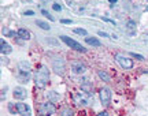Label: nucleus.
I'll use <instances>...</instances> for the list:
<instances>
[{"mask_svg": "<svg viewBox=\"0 0 148 116\" xmlns=\"http://www.w3.org/2000/svg\"><path fill=\"white\" fill-rule=\"evenodd\" d=\"M48 79H49V74H48L47 67L41 66V67H40V70H37L36 75H34V82H36V86H37V88H40V89L45 88Z\"/></svg>", "mask_w": 148, "mask_h": 116, "instance_id": "f257e3e1", "label": "nucleus"}, {"mask_svg": "<svg viewBox=\"0 0 148 116\" xmlns=\"http://www.w3.org/2000/svg\"><path fill=\"white\" fill-rule=\"evenodd\" d=\"M90 98H92V94L89 92H85V90H81V92L74 94V100L78 105H88Z\"/></svg>", "mask_w": 148, "mask_h": 116, "instance_id": "f03ea898", "label": "nucleus"}, {"mask_svg": "<svg viewBox=\"0 0 148 116\" xmlns=\"http://www.w3.org/2000/svg\"><path fill=\"white\" fill-rule=\"evenodd\" d=\"M115 60L118 62V64L121 66L122 69H125V70H130L133 67L132 59L126 58V56H123V55H121V53H116L115 55Z\"/></svg>", "mask_w": 148, "mask_h": 116, "instance_id": "7ed1b4c3", "label": "nucleus"}, {"mask_svg": "<svg viewBox=\"0 0 148 116\" xmlns=\"http://www.w3.org/2000/svg\"><path fill=\"white\" fill-rule=\"evenodd\" d=\"M60 40L64 42V44H67L70 48H73V49H75V51H78V52H86V49H85L79 42L74 41V40H71L70 37H67V36H60Z\"/></svg>", "mask_w": 148, "mask_h": 116, "instance_id": "20e7f679", "label": "nucleus"}, {"mask_svg": "<svg viewBox=\"0 0 148 116\" xmlns=\"http://www.w3.org/2000/svg\"><path fill=\"white\" fill-rule=\"evenodd\" d=\"M99 96H100V101L103 105H108L111 101V90L108 88H101L100 92H99Z\"/></svg>", "mask_w": 148, "mask_h": 116, "instance_id": "39448f33", "label": "nucleus"}, {"mask_svg": "<svg viewBox=\"0 0 148 116\" xmlns=\"http://www.w3.org/2000/svg\"><path fill=\"white\" fill-rule=\"evenodd\" d=\"M40 112H41L44 116H51L55 113V105H53L51 101H48V102H42L41 107H40Z\"/></svg>", "mask_w": 148, "mask_h": 116, "instance_id": "423d86ee", "label": "nucleus"}, {"mask_svg": "<svg viewBox=\"0 0 148 116\" xmlns=\"http://www.w3.org/2000/svg\"><path fill=\"white\" fill-rule=\"evenodd\" d=\"M16 109H18V113H21L22 116H30L32 115V111H30V107L23 104V102H18L16 104Z\"/></svg>", "mask_w": 148, "mask_h": 116, "instance_id": "0eeeda50", "label": "nucleus"}, {"mask_svg": "<svg viewBox=\"0 0 148 116\" xmlns=\"http://www.w3.org/2000/svg\"><path fill=\"white\" fill-rule=\"evenodd\" d=\"M85 70H86V67L81 62H73L71 63V71H73L74 74H84Z\"/></svg>", "mask_w": 148, "mask_h": 116, "instance_id": "6e6552de", "label": "nucleus"}, {"mask_svg": "<svg viewBox=\"0 0 148 116\" xmlns=\"http://www.w3.org/2000/svg\"><path fill=\"white\" fill-rule=\"evenodd\" d=\"M52 67L55 70V73L56 74H63L64 73V63L62 59H56V60H53L52 63Z\"/></svg>", "mask_w": 148, "mask_h": 116, "instance_id": "1a4fd4ad", "label": "nucleus"}, {"mask_svg": "<svg viewBox=\"0 0 148 116\" xmlns=\"http://www.w3.org/2000/svg\"><path fill=\"white\" fill-rule=\"evenodd\" d=\"M12 94H14V98H16V100H23V98H26V90L21 86H18L14 89Z\"/></svg>", "mask_w": 148, "mask_h": 116, "instance_id": "9d476101", "label": "nucleus"}, {"mask_svg": "<svg viewBox=\"0 0 148 116\" xmlns=\"http://www.w3.org/2000/svg\"><path fill=\"white\" fill-rule=\"evenodd\" d=\"M18 79H19V82H22V83H27L29 79H30V73L19 71V73H18Z\"/></svg>", "mask_w": 148, "mask_h": 116, "instance_id": "9b49d317", "label": "nucleus"}, {"mask_svg": "<svg viewBox=\"0 0 148 116\" xmlns=\"http://www.w3.org/2000/svg\"><path fill=\"white\" fill-rule=\"evenodd\" d=\"M1 53L3 55H8V53H11L12 52V48H11V45L10 44H7V42L4 41V40H1Z\"/></svg>", "mask_w": 148, "mask_h": 116, "instance_id": "f8f14e48", "label": "nucleus"}, {"mask_svg": "<svg viewBox=\"0 0 148 116\" xmlns=\"http://www.w3.org/2000/svg\"><path fill=\"white\" fill-rule=\"evenodd\" d=\"M47 97H48V101H51V102H56V101H59V94L56 93V92H53V90L48 92Z\"/></svg>", "mask_w": 148, "mask_h": 116, "instance_id": "ddd939ff", "label": "nucleus"}, {"mask_svg": "<svg viewBox=\"0 0 148 116\" xmlns=\"http://www.w3.org/2000/svg\"><path fill=\"white\" fill-rule=\"evenodd\" d=\"M85 41H86V44H89V45H92V47H100L101 45V42L95 37H86L85 38Z\"/></svg>", "mask_w": 148, "mask_h": 116, "instance_id": "4468645a", "label": "nucleus"}, {"mask_svg": "<svg viewBox=\"0 0 148 116\" xmlns=\"http://www.w3.org/2000/svg\"><path fill=\"white\" fill-rule=\"evenodd\" d=\"M19 71H23V73H30V64L25 62V60H22L19 62Z\"/></svg>", "mask_w": 148, "mask_h": 116, "instance_id": "2eb2a0df", "label": "nucleus"}, {"mask_svg": "<svg viewBox=\"0 0 148 116\" xmlns=\"http://www.w3.org/2000/svg\"><path fill=\"white\" fill-rule=\"evenodd\" d=\"M16 34H18L21 38H23V40H29V38H30V33L27 32L26 29H19Z\"/></svg>", "mask_w": 148, "mask_h": 116, "instance_id": "dca6fc26", "label": "nucleus"}, {"mask_svg": "<svg viewBox=\"0 0 148 116\" xmlns=\"http://www.w3.org/2000/svg\"><path fill=\"white\" fill-rule=\"evenodd\" d=\"M97 75H99V77H100V79H103L104 82H108V81H110V75L107 74L106 71H101V70H99V71H97Z\"/></svg>", "mask_w": 148, "mask_h": 116, "instance_id": "f3484780", "label": "nucleus"}, {"mask_svg": "<svg viewBox=\"0 0 148 116\" xmlns=\"http://www.w3.org/2000/svg\"><path fill=\"white\" fill-rule=\"evenodd\" d=\"M36 25H37V26H40L41 29H44V30H49V25H48L47 22L41 21V19H37V21H36Z\"/></svg>", "mask_w": 148, "mask_h": 116, "instance_id": "a211bd4d", "label": "nucleus"}, {"mask_svg": "<svg viewBox=\"0 0 148 116\" xmlns=\"http://www.w3.org/2000/svg\"><path fill=\"white\" fill-rule=\"evenodd\" d=\"M127 29H129V30H133V32L136 33V22H133V21L127 22Z\"/></svg>", "mask_w": 148, "mask_h": 116, "instance_id": "6ab92c4d", "label": "nucleus"}, {"mask_svg": "<svg viewBox=\"0 0 148 116\" xmlns=\"http://www.w3.org/2000/svg\"><path fill=\"white\" fill-rule=\"evenodd\" d=\"M74 33H75V34H79V36H86V34H88L85 29H74Z\"/></svg>", "mask_w": 148, "mask_h": 116, "instance_id": "aec40b11", "label": "nucleus"}, {"mask_svg": "<svg viewBox=\"0 0 148 116\" xmlns=\"http://www.w3.org/2000/svg\"><path fill=\"white\" fill-rule=\"evenodd\" d=\"M62 116H74V115H73V111H71L70 108H66V109L62 112Z\"/></svg>", "mask_w": 148, "mask_h": 116, "instance_id": "412c9836", "label": "nucleus"}, {"mask_svg": "<svg viewBox=\"0 0 148 116\" xmlns=\"http://www.w3.org/2000/svg\"><path fill=\"white\" fill-rule=\"evenodd\" d=\"M41 14H42V15H45V16H47L48 19H49V21H53V18H52L51 15H49V14H48V12H47L45 10H41Z\"/></svg>", "mask_w": 148, "mask_h": 116, "instance_id": "4be33fe9", "label": "nucleus"}, {"mask_svg": "<svg viewBox=\"0 0 148 116\" xmlns=\"http://www.w3.org/2000/svg\"><path fill=\"white\" fill-rule=\"evenodd\" d=\"M133 58H136L137 60H144V56H141V55H138V53H132Z\"/></svg>", "mask_w": 148, "mask_h": 116, "instance_id": "5701e85b", "label": "nucleus"}, {"mask_svg": "<svg viewBox=\"0 0 148 116\" xmlns=\"http://www.w3.org/2000/svg\"><path fill=\"white\" fill-rule=\"evenodd\" d=\"M52 8L55 11H60V10H62V7H60L59 4H56V3H55V4H52Z\"/></svg>", "mask_w": 148, "mask_h": 116, "instance_id": "b1692460", "label": "nucleus"}, {"mask_svg": "<svg viewBox=\"0 0 148 116\" xmlns=\"http://www.w3.org/2000/svg\"><path fill=\"white\" fill-rule=\"evenodd\" d=\"M62 23H66V25H70V23H73L71 19H62Z\"/></svg>", "mask_w": 148, "mask_h": 116, "instance_id": "393cba45", "label": "nucleus"}, {"mask_svg": "<svg viewBox=\"0 0 148 116\" xmlns=\"http://www.w3.org/2000/svg\"><path fill=\"white\" fill-rule=\"evenodd\" d=\"M25 15H26V16H32V15H34V12H33V11H25Z\"/></svg>", "mask_w": 148, "mask_h": 116, "instance_id": "a878e982", "label": "nucleus"}, {"mask_svg": "<svg viewBox=\"0 0 148 116\" xmlns=\"http://www.w3.org/2000/svg\"><path fill=\"white\" fill-rule=\"evenodd\" d=\"M99 36H101V37H108V34L104 32H99Z\"/></svg>", "mask_w": 148, "mask_h": 116, "instance_id": "bb28decb", "label": "nucleus"}, {"mask_svg": "<svg viewBox=\"0 0 148 116\" xmlns=\"http://www.w3.org/2000/svg\"><path fill=\"white\" fill-rule=\"evenodd\" d=\"M97 116H108V113H107L106 111H103V112H100V113H97Z\"/></svg>", "mask_w": 148, "mask_h": 116, "instance_id": "cd10ccee", "label": "nucleus"}, {"mask_svg": "<svg viewBox=\"0 0 148 116\" xmlns=\"http://www.w3.org/2000/svg\"><path fill=\"white\" fill-rule=\"evenodd\" d=\"M108 1H110L111 4H115V3H116V1H118V0H108Z\"/></svg>", "mask_w": 148, "mask_h": 116, "instance_id": "c85d7f7f", "label": "nucleus"}, {"mask_svg": "<svg viewBox=\"0 0 148 116\" xmlns=\"http://www.w3.org/2000/svg\"><path fill=\"white\" fill-rule=\"evenodd\" d=\"M40 116H44V115H40Z\"/></svg>", "mask_w": 148, "mask_h": 116, "instance_id": "c756f323", "label": "nucleus"}]
</instances>
